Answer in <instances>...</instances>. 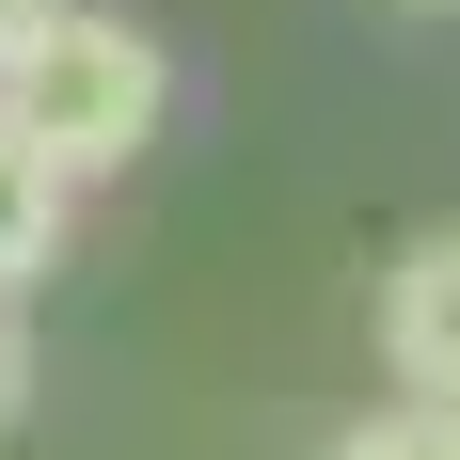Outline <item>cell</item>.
<instances>
[{"label":"cell","mask_w":460,"mask_h":460,"mask_svg":"<svg viewBox=\"0 0 460 460\" xmlns=\"http://www.w3.org/2000/svg\"><path fill=\"white\" fill-rule=\"evenodd\" d=\"M159 111H175V64H159V32H128V16H48L16 64H0V128L32 143L48 175H128L143 143H159Z\"/></svg>","instance_id":"6da1fadb"},{"label":"cell","mask_w":460,"mask_h":460,"mask_svg":"<svg viewBox=\"0 0 460 460\" xmlns=\"http://www.w3.org/2000/svg\"><path fill=\"white\" fill-rule=\"evenodd\" d=\"M48 16H64V0H0V64H16V48H32Z\"/></svg>","instance_id":"5b68a950"},{"label":"cell","mask_w":460,"mask_h":460,"mask_svg":"<svg viewBox=\"0 0 460 460\" xmlns=\"http://www.w3.org/2000/svg\"><path fill=\"white\" fill-rule=\"evenodd\" d=\"M16 397H32V349H16V318H0V413H16Z\"/></svg>","instance_id":"8992f818"},{"label":"cell","mask_w":460,"mask_h":460,"mask_svg":"<svg viewBox=\"0 0 460 460\" xmlns=\"http://www.w3.org/2000/svg\"><path fill=\"white\" fill-rule=\"evenodd\" d=\"M381 366H397V397L460 413V223L381 254Z\"/></svg>","instance_id":"7a4b0ae2"},{"label":"cell","mask_w":460,"mask_h":460,"mask_svg":"<svg viewBox=\"0 0 460 460\" xmlns=\"http://www.w3.org/2000/svg\"><path fill=\"white\" fill-rule=\"evenodd\" d=\"M333 460H460V413H429V397H397V413H349V429H333Z\"/></svg>","instance_id":"277c9868"},{"label":"cell","mask_w":460,"mask_h":460,"mask_svg":"<svg viewBox=\"0 0 460 460\" xmlns=\"http://www.w3.org/2000/svg\"><path fill=\"white\" fill-rule=\"evenodd\" d=\"M64 207H80V190H64V175L32 159V143L0 128V318H16V286H32L48 254H64Z\"/></svg>","instance_id":"3957f363"}]
</instances>
